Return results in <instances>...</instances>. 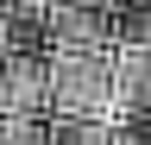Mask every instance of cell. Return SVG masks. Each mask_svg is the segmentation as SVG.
<instances>
[{
  "label": "cell",
  "mask_w": 151,
  "mask_h": 145,
  "mask_svg": "<svg viewBox=\"0 0 151 145\" xmlns=\"http://www.w3.org/2000/svg\"><path fill=\"white\" fill-rule=\"evenodd\" d=\"M82 101H88V107L101 101V69H94V63H63V82H57V107L82 114Z\"/></svg>",
  "instance_id": "cell-1"
}]
</instances>
